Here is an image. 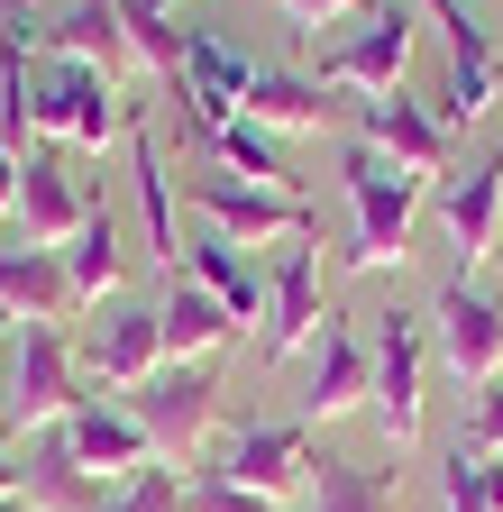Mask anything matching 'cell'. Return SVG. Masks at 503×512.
Wrapping results in <instances>:
<instances>
[{
    "label": "cell",
    "instance_id": "cell-16",
    "mask_svg": "<svg viewBox=\"0 0 503 512\" xmlns=\"http://www.w3.org/2000/svg\"><path fill=\"white\" fill-rule=\"evenodd\" d=\"M55 439H65V448H74V467H92L101 485H129V476L165 467V458H156V439L138 430V412L119 403V394H92V403H83L65 430H55Z\"/></svg>",
    "mask_w": 503,
    "mask_h": 512
},
{
    "label": "cell",
    "instance_id": "cell-8",
    "mask_svg": "<svg viewBox=\"0 0 503 512\" xmlns=\"http://www.w3.org/2000/svg\"><path fill=\"white\" fill-rule=\"evenodd\" d=\"M430 10V28H439V46H449V92H439L430 110H439V128H476L494 101H503V46L485 37V19L467 10V0H421Z\"/></svg>",
    "mask_w": 503,
    "mask_h": 512
},
{
    "label": "cell",
    "instance_id": "cell-12",
    "mask_svg": "<svg viewBox=\"0 0 503 512\" xmlns=\"http://www.w3.org/2000/svg\"><path fill=\"white\" fill-rule=\"evenodd\" d=\"M83 375L101 394H138V384L165 366V330H156V302H110L101 320H83Z\"/></svg>",
    "mask_w": 503,
    "mask_h": 512
},
{
    "label": "cell",
    "instance_id": "cell-26",
    "mask_svg": "<svg viewBox=\"0 0 503 512\" xmlns=\"http://www.w3.org/2000/svg\"><path fill=\"white\" fill-rule=\"evenodd\" d=\"M129 183H138V220H147V247H156V266L183 275V229H174V174L147 138V119L129 128Z\"/></svg>",
    "mask_w": 503,
    "mask_h": 512
},
{
    "label": "cell",
    "instance_id": "cell-27",
    "mask_svg": "<svg viewBox=\"0 0 503 512\" xmlns=\"http://www.w3.org/2000/svg\"><path fill=\"white\" fill-rule=\"evenodd\" d=\"M119 28H129L138 74H156V83L174 92V83H183V46H193V28H174L165 0H119Z\"/></svg>",
    "mask_w": 503,
    "mask_h": 512
},
{
    "label": "cell",
    "instance_id": "cell-6",
    "mask_svg": "<svg viewBox=\"0 0 503 512\" xmlns=\"http://www.w3.org/2000/svg\"><path fill=\"white\" fill-rule=\"evenodd\" d=\"M311 458H321V448H311V430L284 412V421H238V430H220L211 458H202V476L247 485V494H266V503H293V512H302Z\"/></svg>",
    "mask_w": 503,
    "mask_h": 512
},
{
    "label": "cell",
    "instance_id": "cell-28",
    "mask_svg": "<svg viewBox=\"0 0 503 512\" xmlns=\"http://www.w3.org/2000/svg\"><path fill=\"white\" fill-rule=\"evenodd\" d=\"M458 448H467V458H503V375H494V384H476V394H467Z\"/></svg>",
    "mask_w": 503,
    "mask_h": 512
},
{
    "label": "cell",
    "instance_id": "cell-37",
    "mask_svg": "<svg viewBox=\"0 0 503 512\" xmlns=\"http://www.w3.org/2000/svg\"><path fill=\"white\" fill-rule=\"evenodd\" d=\"M0 19H28V0H0Z\"/></svg>",
    "mask_w": 503,
    "mask_h": 512
},
{
    "label": "cell",
    "instance_id": "cell-36",
    "mask_svg": "<svg viewBox=\"0 0 503 512\" xmlns=\"http://www.w3.org/2000/svg\"><path fill=\"white\" fill-rule=\"evenodd\" d=\"M10 339H19V320H10V302H0V357H10Z\"/></svg>",
    "mask_w": 503,
    "mask_h": 512
},
{
    "label": "cell",
    "instance_id": "cell-18",
    "mask_svg": "<svg viewBox=\"0 0 503 512\" xmlns=\"http://www.w3.org/2000/svg\"><path fill=\"white\" fill-rule=\"evenodd\" d=\"M0 302H10L19 330H65V320H83V302L65 284V256L28 247V238H0Z\"/></svg>",
    "mask_w": 503,
    "mask_h": 512
},
{
    "label": "cell",
    "instance_id": "cell-19",
    "mask_svg": "<svg viewBox=\"0 0 503 512\" xmlns=\"http://www.w3.org/2000/svg\"><path fill=\"white\" fill-rule=\"evenodd\" d=\"M83 220H92V192L65 174V156H55V147H28V165H19V238L28 247H65Z\"/></svg>",
    "mask_w": 503,
    "mask_h": 512
},
{
    "label": "cell",
    "instance_id": "cell-13",
    "mask_svg": "<svg viewBox=\"0 0 503 512\" xmlns=\"http://www.w3.org/2000/svg\"><path fill=\"white\" fill-rule=\"evenodd\" d=\"M430 211H439V229H449V256H458V275H476L485 256L503 247V156H476L467 174H439Z\"/></svg>",
    "mask_w": 503,
    "mask_h": 512
},
{
    "label": "cell",
    "instance_id": "cell-34",
    "mask_svg": "<svg viewBox=\"0 0 503 512\" xmlns=\"http://www.w3.org/2000/svg\"><path fill=\"white\" fill-rule=\"evenodd\" d=\"M0 494H19V448H10V430H0Z\"/></svg>",
    "mask_w": 503,
    "mask_h": 512
},
{
    "label": "cell",
    "instance_id": "cell-15",
    "mask_svg": "<svg viewBox=\"0 0 503 512\" xmlns=\"http://www.w3.org/2000/svg\"><path fill=\"white\" fill-rule=\"evenodd\" d=\"M321 247L311 238H293L284 256H275V275H266V320H257V357H293V348H311L321 339Z\"/></svg>",
    "mask_w": 503,
    "mask_h": 512
},
{
    "label": "cell",
    "instance_id": "cell-30",
    "mask_svg": "<svg viewBox=\"0 0 503 512\" xmlns=\"http://www.w3.org/2000/svg\"><path fill=\"white\" fill-rule=\"evenodd\" d=\"M183 512H293V503H266V494H247V485H220V476H183Z\"/></svg>",
    "mask_w": 503,
    "mask_h": 512
},
{
    "label": "cell",
    "instance_id": "cell-10",
    "mask_svg": "<svg viewBox=\"0 0 503 512\" xmlns=\"http://www.w3.org/2000/svg\"><path fill=\"white\" fill-rule=\"evenodd\" d=\"M412 10H403V0H375V10H366V28L357 37H339L330 55H321V74H311V83H321V92H357V101H375V92H403V74H412Z\"/></svg>",
    "mask_w": 503,
    "mask_h": 512
},
{
    "label": "cell",
    "instance_id": "cell-3",
    "mask_svg": "<svg viewBox=\"0 0 503 512\" xmlns=\"http://www.w3.org/2000/svg\"><path fill=\"white\" fill-rule=\"evenodd\" d=\"M138 412V430L156 439V458L193 476V458H211V439H220V366L211 357H183V366H156L138 394H119Z\"/></svg>",
    "mask_w": 503,
    "mask_h": 512
},
{
    "label": "cell",
    "instance_id": "cell-23",
    "mask_svg": "<svg viewBox=\"0 0 503 512\" xmlns=\"http://www.w3.org/2000/svg\"><path fill=\"white\" fill-rule=\"evenodd\" d=\"M55 256H65V284H74L83 311H110L119 284H129V247H119V220H110L101 202H92V220H83L65 247H55Z\"/></svg>",
    "mask_w": 503,
    "mask_h": 512
},
{
    "label": "cell",
    "instance_id": "cell-9",
    "mask_svg": "<svg viewBox=\"0 0 503 512\" xmlns=\"http://www.w3.org/2000/svg\"><path fill=\"white\" fill-rule=\"evenodd\" d=\"M183 202H193L202 229H220L229 247H293V238H311V202H302V192H266V183H238V174H202Z\"/></svg>",
    "mask_w": 503,
    "mask_h": 512
},
{
    "label": "cell",
    "instance_id": "cell-7",
    "mask_svg": "<svg viewBox=\"0 0 503 512\" xmlns=\"http://www.w3.org/2000/svg\"><path fill=\"white\" fill-rule=\"evenodd\" d=\"M421 320H430V366H449L467 394L503 375V302H494L476 275H449V284L430 293Z\"/></svg>",
    "mask_w": 503,
    "mask_h": 512
},
{
    "label": "cell",
    "instance_id": "cell-39",
    "mask_svg": "<svg viewBox=\"0 0 503 512\" xmlns=\"http://www.w3.org/2000/svg\"><path fill=\"white\" fill-rule=\"evenodd\" d=\"M165 10H174V0H165Z\"/></svg>",
    "mask_w": 503,
    "mask_h": 512
},
{
    "label": "cell",
    "instance_id": "cell-14",
    "mask_svg": "<svg viewBox=\"0 0 503 512\" xmlns=\"http://www.w3.org/2000/svg\"><path fill=\"white\" fill-rule=\"evenodd\" d=\"M357 147L394 156V165L421 174V183L449 174V128H439V110L412 101V92H375V101H357Z\"/></svg>",
    "mask_w": 503,
    "mask_h": 512
},
{
    "label": "cell",
    "instance_id": "cell-35",
    "mask_svg": "<svg viewBox=\"0 0 503 512\" xmlns=\"http://www.w3.org/2000/svg\"><path fill=\"white\" fill-rule=\"evenodd\" d=\"M476 467H485V503L503 512V458H476Z\"/></svg>",
    "mask_w": 503,
    "mask_h": 512
},
{
    "label": "cell",
    "instance_id": "cell-33",
    "mask_svg": "<svg viewBox=\"0 0 503 512\" xmlns=\"http://www.w3.org/2000/svg\"><path fill=\"white\" fill-rule=\"evenodd\" d=\"M19 165H28V147H10V138H0V229L19 220Z\"/></svg>",
    "mask_w": 503,
    "mask_h": 512
},
{
    "label": "cell",
    "instance_id": "cell-29",
    "mask_svg": "<svg viewBox=\"0 0 503 512\" xmlns=\"http://www.w3.org/2000/svg\"><path fill=\"white\" fill-rule=\"evenodd\" d=\"M101 512H183V467H147V476H129Z\"/></svg>",
    "mask_w": 503,
    "mask_h": 512
},
{
    "label": "cell",
    "instance_id": "cell-1",
    "mask_svg": "<svg viewBox=\"0 0 503 512\" xmlns=\"http://www.w3.org/2000/svg\"><path fill=\"white\" fill-rule=\"evenodd\" d=\"M138 119H147V110L129 101V83L92 74V64H46V74L28 83V138H46V147L110 156V147H129Z\"/></svg>",
    "mask_w": 503,
    "mask_h": 512
},
{
    "label": "cell",
    "instance_id": "cell-25",
    "mask_svg": "<svg viewBox=\"0 0 503 512\" xmlns=\"http://www.w3.org/2000/svg\"><path fill=\"white\" fill-rule=\"evenodd\" d=\"M302 512H403V467H348V458H311Z\"/></svg>",
    "mask_w": 503,
    "mask_h": 512
},
{
    "label": "cell",
    "instance_id": "cell-11",
    "mask_svg": "<svg viewBox=\"0 0 503 512\" xmlns=\"http://www.w3.org/2000/svg\"><path fill=\"white\" fill-rule=\"evenodd\" d=\"M375 394V348L357 320H321V339H311V375H302V394H293V421L302 430H321V421H348L366 412Z\"/></svg>",
    "mask_w": 503,
    "mask_h": 512
},
{
    "label": "cell",
    "instance_id": "cell-5",
    "mask_svg": "<svg viewBox=\"0 0 503 512\" xmlns=\"http://www.w3.org/2000/svg\"><path fill=\"white\" fill-rule=\"evenodd\" d=\"M366 348H375V394H366V412H375V430H385V448L403 458V448H421V421H430V320L421 311H385L366 330Z\"/></svg>",
    "mask_w": 503,
    "mask_h": 512
},
{
    "label": "cell",
    "instance_id": "cell-2",
    "mask_svg": "<svg viewBox=\"0 0 503 512\" xmlns=\"http://www.w3.org/2000/svg\"><path fill=\"white\" fill-rule=\"evenodd\" d=\"M421 202H430V183H421V174H403L394 156H375V147L348 138V220H357L348 275H403V266H412Z\"/></svg>",
    "mask_w": 503,
    "mask_h": 512
},
{
    "label": "cell",
    "instance_id": "cell-17",
    "mask_svg": "<svg viewBox=\"0 0 503 512\" xmlns=\"http://www.w3.org/2000/svg\"><path fill=\"white\" fill-rule=\"evenodd\" d=\"M28 37H37L46 64H92V74H110V83H129V74H138L129 28H119V0H74L65 19H37Z\"/></svg>",
    "mask_w": 503,
    "mask_h": 512
},
{
    "label": "cell",
    "instance_id": "cell-32",
    "mask_svg": "<svg viewBox=\"0 0 503 512\" xmlns=\"http://www.w3.org/2000/svg\"><path fill=\"white\" fill-rule=\"evenodd\" d=\"M275 10H284L302 37H321V28H339V19H357V10H375V0H275Z\"/></svg>",
    "mask_w": 503,
    "mask_h": 512
},
{
    "label": "cell",
    "instance_id": "cell-20",
    "mask_svg": "<svg viewBox=\"0 0 503 512\" xmlns=\"http://www.w3.org/2000/svg\"><path fill=\"white\" fill-rule=\"evenodd\" d=\"M247 128H266V138H302V128H339V101L321 92V83H311V74H266V64H257V74H247V92L229 101Z\"/></svg>",
    "mask_w": 503,
    "mask_h": 512
},
{
    "label": "cell",
    "instance_id": "cell-24",
    "mask_svg": "<svg viewBox=\"0 0 503 512\" xmlns=\"http://www.w3.org/2000/svg\"><path fill=\"white\" fill-rule=\"evenodd\" d=\"M183 275H193L211 302H229V311H238V330H247V320H266V275L247 266V247H229L220 229L183 238Z\"/></svg>",
    "mask_w": 503,
    "mask_h": 512
},
{
    "label": "cell",
    "instance_id": "cell-38",
    "mask_svg": "<svg viewBox=\"0 0 503 512\" xmlns=\"http://www.w3.org/2000/svg\"><path fill=\"white\" fill-rule=\"evenodd\" d=\"M0 512H28V494H0Z\"/></svg>",
    "mask_w": 503,
    "mask_h": 512
},
{
    "label": "cell",
    "instance_id": "cell-22",
    "mask_svg": "<svg viewBox=\"0 0 503 512\" xmlns=\"http://www.w3.org/2000/svg\"><path fill=\"white\" fill-rule=\"evenodd\" d=\"M156 330H165V366H183V357H220L229 339H247V330H238V311H229V302H211L193 275H165Z\"/></svg>",
    "mask_w": 503,
    "mask_h": 512
},
{
    "label": "cell",
    "instance_id": "cell-31",
    "mask_svg": "<svg viewBox=\"0 0 503 512\" xmlns=\"http://www.w3.org/2000/svg\"><path fill=\"white\" fill-rule=\"evenodd\" d=\"M439 512H494L485 503V467L467 458V448H449V467H439Z\"/></svg>",
    "mask_w": 503,
    "mask_h": 512
},
{
    "label": "cell",
    "instance_id": "cell-21",
    "mask_svg": "<svg viewBox=\"0 0 503 512\" xmlns=\"http://www.w3.org/2000/svg\"><path fill=\"white\" fill-rule=\"evenodd\" d=\"M19 494H28V512H101L119 485H101L92 467H74V448L55 439V430H37L19 448Z\"/></svg>",
    "mask_w": 503,
    "mask_h": 512
},
{
    "label": "cell",
    "instance_id": "cell-4",
    "mask_svg": "<svg viewBox=\"0 0 503 512\" xmlns=\"http://www.w3.org/2000/svg\"><path fill=\"white\" fill-rule=\"evenodd\" d=\"M83 403H92V375H83L74 339H65V330H19V339H10V394H0V430H19V439L65 430Z\"/></svg>",
    "mask_w": 503,
    "mask_h": 512
}]
</instances>
